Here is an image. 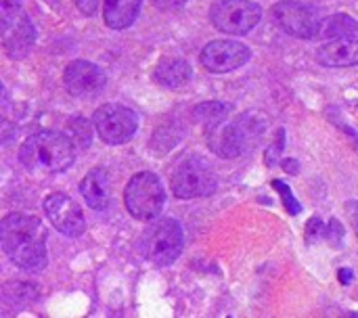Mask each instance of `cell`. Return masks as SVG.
I'll return each instance as SVG.
<instances>
[{
	"label": "cell",
	"mask_w": 358,
	"mask_h": 318,
	"mask_svg": "<svg viewBox=\"0 0 358 318\" xmlns=\"http://www.w3.org/2000/svg\"><path fill=\"white\" fill-rule=\"evenodd\" d=\"M357 31H358L357 19H355V17H350V15H346V13H338V15L323 17L321 29H319V38L338 40V38L355 36Z\"/></svg>",
	"instance_id": "18"
},
{
	"label": "cell",
	"mask_w": 358,
	"mask_h": 318,
	"mask_svg": "<svg viewBox=\"0 0 358 318\" xmlns=\"http://www.w3.org/2000/svg\"><path fill=\"white\" fill-rule=\"evenodd\" d=\"M80 193L88 208L105 210L111 201V182H109L107 172L103 168L90 170L80 182Z\"/></svg>",
	"instance_id": "15"
},
{
	"label": "cell",
	"mask_w": 358,
	"mask_h": 318,
	"mask_svg": "<svg viewBox=\"0 0 358 318\" xmlns=\"http://www.w3.org/2000/svg\"><path fill=\"white\" fill-rule=\"evenodd\" d=\"M19 161L29 170H44L50 174L65 172L76 161V145L69 134L55 130H40L25 138L19 147Z\"/></svg>",
	"instance_id": "3"
},
{
	"label": "cell",
	"mask_w": 358,
	"mask_h": 318,
	"mask_svg": "<svg viewBox=\"0 0 358 318\" xmlns=\"http://www.w3.org/2000/svg\"><path fill=\"white\" fill-rule=\"evenodd\" d=\"M317 59L325 67H357L358 65V38H338L323 44L317 50Z\"/></svg>",
	"instance_id": "14"
},
{
	"label": "cell",
	"mask_w": 358,
	"mask_h": 318,
	"mask_svg": "<svg viewBox=\"0 0 358 318\" xmlns=\"http://www.w3.org/2000/svg\"><path fill=\"white\" fill-rule=\"evenodd\" d=\"M191 75H193L191 65L178 57H166L153 69V80L166 88H180L191 80Z\"/></svg>",
	"instance_id": "17"
},
{
	"label": "cell",
	"mask_w": 358,
	"mask_h": 318,
	"mask_svg": "<svg viewBox=\"0 0 358 318\" xmlns=\"http://www.w3.org/2000/svg\"><path fill=\"white\" fill-rule=\"evenodd\" d=\"M283 168H285L289 174H298V170H300V166H298L296 159H285V161H283Z\"/></svg>",
	"instance_id": "29"
},
{
	"label": "cell",
	"mask_w": 358,
	"mask_h": 318,
	"mask_svg": "<svg viewBox=\"0 0 358 318\" xmlns=\"http://www.w3.org/2000/svg\"><path fill=\"white\" fill-rule=\"evenodd\" d=\"M143 0H103V21L109 29L130 27L138 13Z\"/></svg>",
	"instance_id": "16"
},
{
	"label": "cell",
	"mask_w": 358,
	"mask_h": 318,
	"mask_svg": "<svg viewBox=\"0 0 358 318\" xmlns=\"http://www.w3.org/2000/svg\"><path fill=\"white\" fill-rule=\"evenodd\" d=\"M155 4L162 10H172V8H180L182 4H187V0H155Z\"/></svg>",
	"instance_id": "26"
},
{
	"label": "cell",
	"mask_w": 358,
	"mask_h": 318,
	"mask_svg": "<svg viewBox=\"0 0 358 318\" xmlns=\"http://www.w3.org/2000/svg\"><path fill=\"white\" fill-rule=\"evenodd\" d=\"M283 134H285V132H283V130H279V138H277V143L266 151V164H268V166H273V164H275V159H277V155L283 151V145H285V136H283Z\"/></svg>",
	"instance_id": "24"
},
{
	"label": "cell",
	"mask_w": 358,
	"mask_h": 318,
	"mask_svg": "<svg viewBox=\"0 0 358 318\" xmlns=\"http://www.w3.org/2000/svg\"><path fill=\"white\" fill-rule=\"evenodd\" d=\"M44 214L50 224L67 237H80L86 231L80 205L65 193H52L44 199Z\"/></svg>",
	"instance_id": "12"
},
{
	"label": "cell",
	"mask_w": 358,
	"mask_h": 318,
	"mask_svg": "<svg viewBox=\"0 0 358 318\" xmlns=\"http://www.w3.org/2000/svg\"><path fill=\"white\" fill-rule=\"evenodd\" d=\"M185 247V235L174 218L153 220L141 235L138 250L143 258L155 266H170L178 260Z\"/></svg>",
	"instance_id": "4"
},
{
	"label": "cell",
	"mask_w": 358,
	"mask_h": 318,
	"mask_svg": "<svg viewBox=\"0 0 358 318\" xmlns=\"http://www.w3.org/2000/svg\"><path fill=\"white\" fill-rule=\"evenodd\" d=\"M346 212L352 218V224H355V231H357L358 235V201H348L346 203Z\"/></svg>",
	"instance_id": "27"
},
{
	"label": "cell",
	"mask_w": 358,
	"mask_h": 318,
	"mask_svg": "<svg viewBox=\"0 0 358 318\" xmlns=\"http://www.w3.org/2000/svg\"><path fill=\"white\" fill-rule=\"evenodd\" d=\"M218 178L212 170V166L197 155L185 157L172 172L170 189L178 199H195V197H208L216 191Z\"/></svg>",
	"instance_id": "6"
},
{
	"label": "cell",
	"mask_w": 358,
	"mask_h": 318,
	"mask_svg": "<svg viewBox=\"0 0 358 318\" xmlns=\"http://www.w3.org/2000/svg\"><path fill=\"white\" fill-rule=\"evenodd\" d=\"M271 15L273 21L294 38H302V40L319 38L323 17L310 4L298 0H281L271 8Z\"/></svg>",
	"instance_id": "10"
},
{
	"label": "cell",
	"mask_w": 358,
	"mask_h": 318,
	"mask_svg": "<svg viewBox=\"0 0 358 318\" xmlns=\"http://www.w3.org/2000/svg\"><path fill=\"white\" fill-rule=\"evenodd\" d=\"M325 231H327V226L323 224V220L319 216H313L308 220V226H306V241L308 243H317L321 237H325Z\"/></svg>",
	"instance_id": "22"
},
{
	"label": "cell",
	"mask_w": 358,
	"mask_h": 318,
	"mask_svg": "<svg viewBox=\"0 0 358 318\" xmlns=\"http://www.w3.org/2000/svg\"><path fill=\"white\" fill-rule=\"evenodd\" d=\"M273 187H275V191L281 195L285 210H287L292 216H298V214L302 212V203H298V199L294 197V193H292L289 185H285L283 180H273Z\"/></svg>",
	"instance_id": "21"
},
{
	"label": "cell",
	"mask_w": 358,
	"mask_h": 318,
	"mask_svg": "<svg viewBox=\"0 0 358 318\" xmlns=\"http://www.w3.org/2000/svg\"><path fill=\"white\" fill-rule=\"evenodd\" d=\"M124 203L128 214L136 220H155L166 203V191L159 176L153 172L134 174L124 191Z\"/></svg>",
	"instance_id": "5"
},
{
	"label": "cell",
	"mask_w": 358,
	"mask_h": 318,
	"mask_svg": "<svg viewBox=\"0 0 358 318\" xmlns=\"http://www.w3.org/2000/svg\"><path fill=\"white\" fill-rule=\"evenodd\" d=\"M67 134H69V138L73 140L76 147H80V149H88L90 147L92 128H90V124L84 117H80V115L71 117L69 126H67Z\"/></svg>",
	"instance_id": "20"
},
{
	"label": "cell",
	"mask_w": 358,
	"mask_h": 318,
	"mask_svg": "<svg viewBox=\"0 0 358 318\" xmlns=\"http://www.w3.org/2000/svg\"><path fill=\"white\" fill-rule=\"evenodd\" d=\"M92 126L103 143L117 147L132 140V136L138 130V115L126 105L107 103L94 111Z\"/></svg>",
	"instance_id": "9"
},
{
	"label": "cell",
	"mask_w": 358,
	"mask_h": 318,
	"mask_svg": "<svg viewBox=\"0 0 358 318\" xmlns=\"http://www.w3.org/2000/svg\"><path fill=\"white\" fill-rule=\"evenodd\" d=\"M266 130L264 115L256 111L239 113L235 120L212 122L206 128L208 147L222 159H235L256 149Z\"/></svg>",
	"instance_id": "2"
},
{
	"label": "cell",
	"mask_w": 358,
	"mask_h": 318,
	"mask_svg": "<svg viewBox=\"0 0 358 318\" xmlns=\"http://www.w3.org/2000/svg\"><path fill=\"white\" fill-rule=\"evenodd\" d=\"M233 111V107L229 103H220V101H208V103H201L195 107L193 115L197 120H203L206 124H212V122H220L224 120L229 113Z\"/></svg>",
	"instance_id": "19"
},
{
	"label": "cell",
	"mask_w": 358,
	"mask_h": 318,
	"mask_svg": "<svg viewBox=\"0 0 358 318\" xmlns=\"http://www.w3.org/2000/svg\"><path fill=\"white\" fill-rule=\"evenodd\" d=\"M338 277H340V283H342V285H348V283H352V279H355V275H352L350 268H340Z\"/></svg>",
	"instance_id": "28"
},
{
	"label": "cell",
	"mask_w": 358,
	"mask_h": 318,
	"mask_svg": "<svg viewBox=\"0 0 358 318\" xmlns=\"http://www.w3.org/2000/svg\"><path fill=\"white\" fill-rule=\"evenodd\" d=\"M212 25L231 36L250 34L262 19V8L254 0H216L210 8Z\"/></svg>",
	"instance_id": "8"
},
{
	"label": "cell",
	"mask_w": 358,
	"mask_h": 318,
	"mask_svg": "<svg viewBox=\"0 0 358 318\" xmlns=\"http://www.w3.org/2000/svg\"><path fill=\"white\" fill-rule=\"evenodd\" d=\"M325 237H327V243L331 247H340L342 241H344V226L340 220H331L327 224V231H325Z\"/></svg>",
	"instance_id": "23"
},
{
	"label": "cell",
	"mask_w": 358,
	"mask_h": 318,
	"mask_svg": "<svg viewBox=\"0 0 358 318\" xmlns=\"http://www.w3.org/2000/svg\"><path fill=\"white\" fill-rule=\"evenodd\" d=\"M0 23L6 55L10 59H23L36 42V27L19 0H0Z\"/></svg>",
	"instance_id": "7"
},
{
	"label": "cell",
	"mask_w": 358,
	"mask_h": 318,
	"mask_svg": "<svg viewBox=\"0 0 358 318\" xmlns=\"http://www.w3.org/2000/svg\"><path fill=\"white\" fill-rule=\"evenodd\" d=\"M73 2H76L78 10L84 13L86 17H92L99 8V0H73Z\"/></svg>",
	"instance_id": "25"
},
{
	"label": "cell",
	"mask_w": 358,
	"mask_h": 318,
	"mask_svg": "<svg viewBox=\"0 0 358 318\" xmlns=\"http://www.w3.org/2000/svg\"><path fill=\"white\" fill-rule=\"evenodd\" d=\"M342 130H344V132H346V134L350 136V140H355V143L358 145V132H357V130H352L350 126H344V124H342Z\"/></svg>",
	"instance_id": "30"
},
{
	"label": "cell",
	"mask_w": 358,
	"mask_h": 318,
	"mask_svg": "<svg viewBox=\"0 0 358 318\" xmlns=\"http://www.w3.org/2000/svg\"><path fill=\"white\" fill-rule=\"evenodd\" d=\"M252 59L250 46L239 40H214L208 42L199 55L203 69L210 73H229L243 67Z\"/></svg>",
	"instance_id": "11"
},
{
	"label": "cell",
	"mask_w": 358,
	"mask_h": 318,
	"mask_svg": "<svg viewBox=\"0 0 358 318\" xmlns=\"http://www.w3.org/2000/svg\"><path fill=\"white\" fill-rule=\"evenodd\" d=\"M0 237L6 258L17 268L27 273H40L46 268L48 233L36 216L21 214V212H13L4 216L0 226Z\"/></svg>",
	"instance_id": "1"
},
{
	"label": "cell",
	"mask_w": 358,
	"mask_h": 318,
	"mask_svg": "<svg viewBox=\"0 0 358 318\" xmlns=\"http://www.w3.org/2000/svg\"><path fill=\"white\" fill-rule=\"evenodd\" d=\"M63 82L67 92H71L73 96H94L105 88L107 75L99 65L78 59L65 67Z\"/></svg>",
	"instance_id": "13"
}]
</instances>
